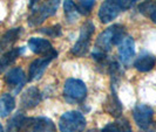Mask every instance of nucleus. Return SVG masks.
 <instances>
[{"label": "nucleus", "mask_w": 156, "mask_h": 132, "mask_svg": "<svg viewBox=\"0 0 156 132\" xmlns=\"http://www.w3.org/2000/svg\"><path fill=\"white\" fill-rule=\"evenodd\" d=\"M32 132H56L53 120L47 117H37L33 120Z\"/></svg>", "instance_id": "nucleus-16"}, {"label": "nucleus", "mask_w": 156, "mask_h": 132, "mask_svg": "<svg viewBox=\"0 0 156 132\" xmlns=\"http://www.w3.org/2000/svg\"><path fill=\"white\" fill-rule=\"evenodd\" d=\"M137 1H140V0H121V2H122V7H123V11L132 8L135 4H137Z\"/></svg>", "instance_id": "nucleus-25"}, {"label": "nucleus", "mask_w": 156, "mask_h": 132, "mask_svg": "<svg viewBox=\"0 0 156 132\" xmlns=\"http://www.w3.org/2000/svg\"><path fill=\"white\" fill-rule=\"evenodd\" d=\"M40 0H30V8H33L35 7L38 4H39Z\"/></svg>", "instance_id": "nucleus-28"}, {"label": "nucleus", "mask_w": 156, "mask_h": 132, "mask_svg": "<svg viewBox=\"0 0 156 132\" xmlns=\"http://www.w3.org/2000/svg\"><path fill=\"white\" fill-rule=\"evenodd\" d=\"M121 12H123L121 0H105L99 9L98 15L102 23H108L117 18Z\"/></svg>", "instance_id": "nucleus-6"}, {"label": "nucleus", "mask_w": 156, "mask_h": 132, "mask_svg": "<svg viewBox=\"0 0 156 132\" xmlns=\"http://www.w3.org/2000/svg\"><path fill=\"white\" fill-rule=\"evenodd\" d=\"M95 2H96V0H79L78 4H76L79 14L85 15V16L88 15V14H90V12H92V9H93Z\"/></svg>", "instance_id": "nucleus-22"}, {"label": "nucleus", "mask_w": 156, "mask_h": 132, "mask_svg": "<svg viewBox=\"0 0 156 132\" xmlns=\"http://www.w3.org/2000/svg\"><path fill=\"white\" fill-rule=\"evenodd\" d=\"M126 28L122 25H113L98 36L95 48L108 54L114 45H120L126 39Z\"/></svg>", "instance_id": "nucleus-1"}, {"label": "nucleus", "mask_w": 156, "mask_h": 132, "mask_svg": "<svg viewBox=\"0 0 156 132\" xmlns=\"http://www.w3.org/2000/svg\"><path fill=\"white\" fill-rule=\"evenodd\" d=\"M41 101H42V95L39 91V89L35 86H31L27 90H25V93L21 95L20 104L23 109L30 110L38 107Z\"/></svg>", "instance_id": "nucleus-12"}, {"label": "nucleus", "mask_w": 156, "mask_h": 132, "mask_svg": "<svg viewBox=\"0 0 156 132\" xmlns=\"http://www.w3.org/2000/svg\"><path fill=\"white\" fill-rule=\"evenodd\" d=\"M108 73H109L110 76V83L112 86H116L117 83H120V80L123 75V71L121 69V66L117 61H112L108 63Z\"/></svg>", "instance_id": "nucleus-20"}, {"label": "nucleus", "mask_w": 156, "mask_h": 132, "mask_svg": "<svg viewBox=\"0 0 156 132\" xmlns=\"http://www.w3.org/2000/svg\"><path fill=\"white\" fill-rule=\"evenodd\" d=\"M88 132H99V131H96V130H89Z\"/></svg>", "instance_id": "nucleus-30"}, {"label": "nucleus", "mask_w": 156, "mask_h": 132, "mask_svg": "<svg viewBox=\"0 0 156 132\" xmlns=\"http://www.w3.org/2000/svg\"><path fill=\"white\" fill-rule=\"evenodd\" d=\"M101 132H133V130L126 118H119L116 122L106 125Z\"/></svg>", "instance_id": "nucleus-19"}, {"label": "nucleus", "mask_w": 156, "mask_h": 132, "mask_svg": "<svg viewBox=\"0 0 156 132\" xmlns=\"http://www.w3.org/2000/svg\"><path fill=\"white\" fill-rule=\"evenodd\" d=\"M23 115L21 111H19V112H16L14 116L12 117V119L8 122V125H7V132H18L19 130V126L21 124V122H23Z\"/></svg>", "instance_id": "nucleus-23"}, {"label": "nucleus", "mask_w": 156, "mask_h": 132, "mask_svg": "<svg viewBox=\"0 0 156 132\" xmlns=\"http://www.w3.org/2000/svg\"><path fill=\"white\" fill-rule=\"evenodd\" d=\"M140 132H156V123H151V124L147 126L146 129H141Z\"/></svg>", "instance_id": "nucleus-26"}, {"label": "nucleus", "mask_w": 156, "mask_h": 132, "mask_svg": "<svg viewBox=\"0 0 156 132\" xmlns=\"http://www.w3.org/2000/svg\"><path fill=\"white\" fill-rule=\"evenodd\" d=\"M58 55H49V56H42L40 59L34 60L30 66L28 70V80L30 81H38L42 77L44 73L46 71L48 64L52 62L54 59H56Z\"/></svg>", "instance_id": "nucleus-8"}, {"label": "nucleus", "mask_w": 156, "mask_h": 132, "mask_svg": "<svg viewBox=\"0 0 156 132\" xmlns=\"http://www.w3.org/2000/svg\"><path fill=\"white\" fill-rule=\"evenodd\" d=\"M21 33V28H11L9 31H7L1 38H0V50H4L6 48H9L12 46L16 40L19 39Z\"/></svg>", "instance_id": "nucleus-18"}, {"label": "nucleus", "mask_w": 156, "mask_h": 132, "mask_svg": "<svg viewBox=\"0 0 156 132\" xmlns=\"http://www.w3.org/2000/svg\"><path fill=\"white\" fill-rule=\"evenodd\" d=\"M39 32L45 34V35L51 36V38H58V36L61 35V26L60 25H54L52 27H45V28H41Z\"/></svg>", "instance_id": "nucleus-24"}, {"label": "nucleus", "mask_w": 156, "mask_h": 132, "mask_svg": "<svg viewBox=\"0 0 156 132\" xmlns=\"http://www.w3.org/2000/svg\"><path fill=\"white\" fill-rule=\"evenodd\" d=\"M16 108V100L9 93H2L0 96V116L7 117Z\"/></svg>", "instance_id": "nucleus-17"}, {"label": "nucleus", "mask_w": 156, "mask_h": 132, "mask_svg": "<svg viewBox=\"0 0 156 132\" xmlns=\"http://www.w3.org/2000/svg\"><path fill=\"white\" fill-rule=\"evenodd\" d=\"M63 96L70 104L83 102L87 96L86 84L78 78H68L63 86Z\"/></svg>", "instance_id": "nucleus-4"}, {"label": "nucleus", "mask_w": 156, "mask_h": 132, "mask_svg": "<svg viewBox=\"0 0 156 132\" xmlns=\"http://www.w3.org/2000/svg\"><path fill=\"white\" fill-rule=\"evenodd\" d=\"M23 53H25V48H23V47L12 48V49H9L8 52H6L5 54L0 57V74H1L4 70L7 69L8 67L14 62L20 55L23 54Z\"/></svg>", "instance_id": "nucleus-15"}, {"label": "nucleus", "mask_w": 156, "mask_h": 132, "mask_svg": "<svg viewBox=\"0 0 156 132\" xmlns=\"http://www.w3.org/2000/svg\"><path fill=\"white\" fill-rule=\"evenodd\" d=\"M155 64L156 57L154 55L148 54V53H142L135 60L134 67H135V69L141 71V73H148V71L154 69Z\"/></svg>", "instance_id": "nucleus-14"}, {"label": "nucleus", "mask_w": 156, "mask_h": 132, "mask_svg": "<svg viewBox=\"0 0 156 132\" xmlns=\"http://www.w3.org/2000/svg\"><path fill=\"white\" fill-rule=\"evenodd\" d=\"M28 47L34 54L49 56V55H58L52 43L47 39L42 38H31L28 41Z\"/></svg>", "instance_id": "nucleus-10"}, {"label": "nucleus", "mask_w": 156, "mask_h": 132, "mask_svg": "<svg viewBox=\"0 0 156 132\" xmlns=\"http://www.w3.org/2000/svg\"><path fill=\"white\" fill-rule=\"evenodd\" d=\"M86 125V118L80 111H68L59 119V129L61 132H82Z\"/></svg>", "instance_id": "nucleus-3"}, {"label": "nucleus", "mask_w": 156, "mask_h": 132, "mask_svg": "<svg viewBox=\"0 0 156 132\" xmlns=\"http://www.w3.org/2000/svg\"><path fill=\"white\" fill-rule=\"evenodd\" d=\"M95 27L94 23L88 20L82 25L80 29V35H79L78 41L75 42L74 47L72 48V54L75 56H85L89 52V43H90V38L93 36Z\"/></svg>", "instance_id": "nucleus-5"}, {"label": "nucleus", "mask_w": 156, "mask_h": 132, "mask_svg": "<svg viewBox=\"0 0 156 132\" xmlns=\"http://www.w3.org/2000/svg\"><path fill=\"white\" fill-rule=\"evenodd\" d=\"M63 9H65V15L69 23H74L79 18V12L76 4L73 0H65L63 1Z\"/></svg>", "instance_id": "nucleus-21"}, {"label": "nucleus", "mask_w": 156, "mask_h": 132, "mask_svg": "<svg viewBox=\"0 0 156 132\" xmlns=\"http://www.w3.org/2000/svg\"><path fill=\"white\" fill-rule=\"evenodd\" d=\"M105 110L109 115H112L113 117H116V118H120L121 113H122V104L117 97L116 90L114 86H112V93H110V95H108L107 101L105 103Z\"/></svg>", "instance_id": "nucleus-13"}, {"label": "nucleus", "mask_w": 156, "mask_h": 132, "mask_svg": "<svg viewBox=\"0 0 156 132\" xmlns=\"http://www.w3.org/2000/svg\"><path fill=\"white\" fill-rule=\"evenodd\" d=\"M135 56V42L133 38L127 36L120 45H119V57L120 62L123 66H129Z\"/></svg>", "instance_id": "nucleus-11"}, {"label": "nucleus", "mask_w": 156, "mask_h": 132, "mask_svg": "<svg viewBox=\"0 0 156 132\" xmlns=\"http://www.w3.org/2000/svg\"><path fill=\"white\" fill-rule=\"evenodd\" d=\"M133 118L140 129H146L153 123L154 110L147 104H137L133 110Z\"/></svg>", "instance_id": "nucleus-7"}, {"label": "nucleus", "mask_w": 156, "mask_h": 132, "mask_svg": "<svg viewBox=\"0 0 156 132\" xmlns=\"http://www.w3.org/2000/svg\"><path fill=\"white\" fill-rule=\"evenodd\" d=\"M148 16L153 20V22L156 23V4H155V6H154V8L150 11V13H149Z\"/></svg>", "instance_id": "nucleus-27"}, {"label": "nucleus", "mask_w": 156, "mask_h": 132, "mask_svg": "<svg viewBox=\"0 0 156 132\" xmlns=\"http://www.w3.org/2000/svg\"><path fill=\"white\" fill-rule=\"evenodd\" d=\"M5 82L11 89H13V91L16 93H19L20 90L23 88L26 83V75L25 71L19 67H16L13 69H11L5 76Z\"/></svg>", "instance_id": "nucleus-9"}, {"label": "nucleus", "mask_w": 156, "mask_h": 132, "mask_svg": "<svg viewBox=\"0 0 156 132\" xmlns=\"http://www.w3.org/2000/svg\"><path fill=\"white\" fill-rule=\"evenodd\" d=\"M0 132H4V127H2V125L0 123Z\"/></svg>", "instance_id": "nucleus-29"}, {"label": "nucleus", "mask_w": 156, "mask_h": 132, "mask_svg": "<svg viewBox=\"0 0 156 132\" xmlns=\"http://www.w3.org/2000/svg\"><path fill=\"white\" fill-rule=\"evenodd\" d=\"M61 0H45L38 7H34L31 15L28 16V25L31 27H37L46 20L47 18L53 16L58 11Z\"/></svg>", "instance_id": "nucleus-2"}]
</instances>
